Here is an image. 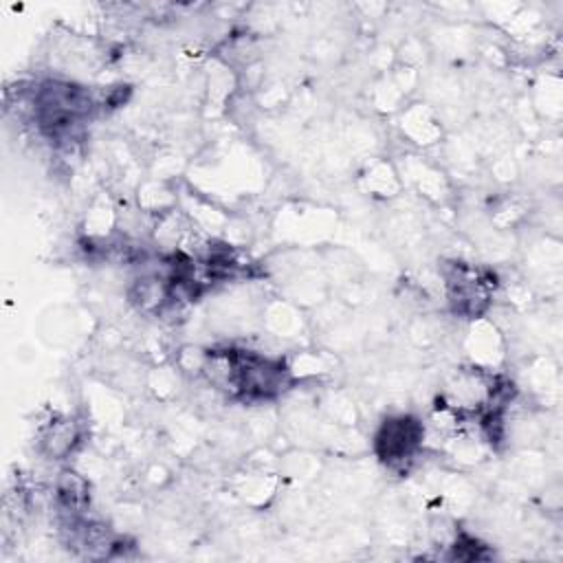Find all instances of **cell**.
I'll use <instances>...</instances> for the list:
<instances>
[{
	"mask_svg": "<svg viewBox=\"0 0 563 563\" xmlns=\"http://www.w3.org/2000/svg\"><path fill=\"white\" fill-rule=\"evenodd\" d=\"M422 442V424L409 416L389 418L376 435V451L389 466L409 462Z\"/></svg>",
	"mask_w": 563,
	"mask_h": 563,
	"instance_id": "6da1fadb",
	"label": "cell"
}]
</instances>
